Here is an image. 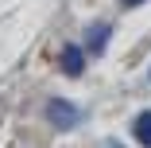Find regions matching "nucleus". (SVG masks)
Here are the masks:
<instances>
[{
	"mask_svg": "<svg viewBox=\"0 0 151 148\" xmlns=\"http://www.w3.org/2000/svg\"><path fill=\"white\" fill-rule=\"evenodd\" d=\"M47 117H50V125H54V129H74V125L81 121V113H78L70 101H62V98H54V101L47 105Z\"/></svg>",
	"mask_w": 151,
	"mask_h": 148,
	"instance_id": "f257e3e1",
	"label": "nucleus"
},
{
	"mask_svg": "<svg viewBox=\"0 0 151 148\" xmlns=\"http://www.w3.org/2000/svg\"><path fill=\"white\" fill-rule=\"evenodd\" d=\"M81 66H85L81 47H66V51H62V70H66V74H81Z\"/></svg>",
	"mask_w": 151,
	"mask_h": 148,
	"instance_id": "f03ea898",
	"label": "nucleus"
},
{
	"mask_svg": "<svg viewBox=\"0 0 151 148\" xmlns=\"http://www.w3.org/2000/svg\"><path fill=\"white\" fill-rule=\"evenodd\" d=\"M132 129H136V140H139L143 148H151V109L136 117V125H132Z\"/></svg>",
	"mask_w": 151,
	"mask_h": 148,
	"instance_id": "7ed1b4c3",
	"label": "nucleus"
},
{
	"mask_svg": "<svg viewBox=\"0 0 151 148\" xmlns=\"http://www.w3.org/2000/svg\"><path fill=\"white\" fill-rule=\"evenodd\" d=\"M105 39H109V27L105 23L89 27V51H105Z\"/></svg>",
	"mask_w": 151,
	"mask_h": 148,
	"instance_id": "20e7f679",
	"label": "nucleus"
},
{
	"mask_svg": "<svg viewBox=\"0 0 151 148\" xmlns=\"http://www.w3.org/2000/svg\"><path fill=\"white\" fill-rule=\"evenodd\" d=\"M120 4H128V8H132V4H139V0H120Z\"/></svg>",
	"mask_w": 151,
	"mask_h": 148,
	"instance_id": "39448f33",
	"label": "nucleus"
},
{
	"mask_svg": "<svg viewBox=\"0 0 151 148\" xmlns=\"http://www.w3.org/2000/svg\"><path fill=\"white\" fill-rule=\"evenodd\" d=\"M112 148H120V144H112Z\"/></svg>",
	"mask_w": 151,
	"mask_h": 148,
	"instance_id": "423d86ee",
	"label": "nucleus"
}]
</instances>
